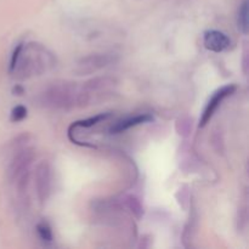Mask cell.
I'll return each mask as SVG.
<instances>
[{"instance_id": "obj_1", "label": "cell", "mask_w": 249, "mask_h": 249, "mask_svg": "<svg viewBox=\"0 0 249 249\" xmlns=\"http://www.w3.org/2000/svg\"><path fill=\"white\" fill-rule=\"evenodd\" d=\"M38 101L43 107L53 109H71L90 105V99L83 84L70 82L51 84L39 95Z\"/></svg>"}, {"instance_id": "obj_2", "label": "cell", "mask_w": 249, "mask_h": 249, "mask_svg": "<svg viewBox=\"0 0 249 249\" xmlns=\"http://www.w3.org/2000/svg\"><path fill=\"white\" fill-rule=\"evenodd\" d=\"M53 66V57L40 44H28L26 48L22 45L21 53L17 58L14 71L21 79L40 75Z\"/></svg>"}, {"instance_id": "obj_3", "label": "cell", "mask_w": 249, "mask_h": 249, "mask_svg": "<svg viewBox=\"0 0 249 249\" xmlns=\"http://www.w3.org/2000/svg\"><path fill=\"white\" fill-rule=\"evenodd\" d=\"M34 160L33 148L21 147L15 152L9 168H7V179L15 185L17 195L21 201H26L28 194V182L31 175V167Z\"/></svg>"}, {"instance_id": "obj_4", "label": "cell", "mask_w": 249, "mask_h": 249, "mask_svg": "<svg viewBox=\"0 0 249 249\" xmlns=\"http://www.w3.org/2000/svg\"><path fill=\"white\" fill-rule=\"evenodd\" d=\"M34 186L39 202L44 204L50 197L51 186H53L51 167L46 160H43L36 165L34 172Z\"/></svg>"}, {"instance_id": "obj_5", "label": "cell", "mask_w": 249, "mask_h": 249, "mask_svg": "<svg viewBox=\"0 0 249 249\" xmlns=\"http://www.w3.org/2000/svg\"><path fill=\"white\" fill-rule=\"evenodd\" d=\"M112 62H114V55H111V53H92L87 57H83L77 63V67L74 68V71L79 75L91 74V73L107 67Z\"/></svg>"}, {"instance_id": "obj_6", "label": "cell", "mask_w": 249, "mask_h": 249, "mask_svg": "<svg viewBox=\"0 0 249 249\" xmlns=\"http://www.w3.org/2000/svg\"><path fill=\"white\" fill-rule=\"evenodd\" d=\"M235 91H236V85L230 84V85H225V87L220 88V89L216 90V91L214 92L213 96L211 97V100H209L208 104H207L206 108H204L203 111V114H202L201 117V122H199V126H201V128L206 126L207 124L211 122V119L213 118V116L215 114L216 109L219 108L221 102H223L226 97L232 95Z\"/></svg>"}, {"instance_id": "obj_7", "label": "cell", "mask_w": 249, "mask_h": 249, "mask_svg": "<svg viewBox=\"0 0 249 249\" xmlns=\"http://www.w3.org/2000/svg\"><path fill=\"white\" fill-rule=\"evenodd\" d=\"M204 46L213 53H223L231 45V40L225 33L219 31H208L203 36Z\"/></svg>"}, {"instance_id": "obj_8", "label": "cell", "mask_w": 249, "mask_h": 249, "mask_svg": "<svg viewBox=\"0 0 249 249\" xmlns=\"http://www.w3.org/2000/svg\"><path fill=\"white\" fill-rule=\"evenodd\" d=\"M153 121V117L151 114H139V116L130 117V118L123 119V121H119L109 129L111 134H119L123 133V131L128 130V129L133 128V126L140 125V124L148 123V122Z\"/></svg>"}, {"instance_id": "obj_9", "label": "cell", "mask_w": 249, "mask_h": 249, "mask_svg": "<svg viewBox=\"0 0 249 249\" xmlns=\"http://www.w3.org/2000/svg\"><path fill=\"white\" fill-rule=\"evenodd\" d=\"M237 23L238 29L246 36L248 33V0H243L240 9H238Z\"/></svg>"}, {"instance_id": "obj_10", "label": "cell", "mask_w": 249, "mask_h": 249, "mask_svg": "<svg viewBox=\"0 0 249 249\" xmlns=\"http://www.w3.org/2000/svg\"><path fill=\"white\" fill-rule=\"evenodd\" d=\"M109 117L108 113H102L99 114V116L91 117V118H88L85 121H80V122H75L71 128H77V126H80V128H90V126L95 125V124L100 123L101 121H105Z\"/></svg>"}, {"instance_id": "obj_11", "label": "cell", "mask_w": 249, "mask_h": 249, "mask_svg": "<svg viewBox=\"0 0 249 249\" xmlns=\"http://www.w3.org/2000/svg\"><path fill=\"white\" fill-rule=\"evenodd\" d=\"M36 232H38L39 237L44 242H51L53 241V231H51V228L46 223H39L36 225Z\"/></svg>"}, {"instance_id": "obj_12", "label": "cell", "mask_w": 249, "mask_h": 249, "mask_svg": "<svg viewBox=\"0 0 249 249\" xmlns=\"http://www.w3.org/2000/svg\"><path fill=\"white\" fill-rule=\"evenodd\" d=\"M125 202H126V206H128L129 209L135 214L136 218H140V216L142 215V207H141L140 202H139L138 198H135V197L133 196H129L126 197Z\"/></svg>"}, {"instance_id": "obj_13", "label": "cell", "mask_w": 249, "mask_h": 249, "mask_svg": "<svg viewBox=\"0 0 249 249\" xmlns=\"http://www.w3.org/2000/svg\"><path fill=\"white\" fill-rule=\"evenodd\" d=\"M27 117V108L24 106H21V105H18V106L14 107L11 111V121L12 122H21L23 121L24 118Z\"/></svg>"}, {"instance_id": "obj_14", "label": "cell", "mask_w": 249, "mask_h": 249, "mask_svg": "<svg viewBox=\"0 0 249 249\" xmlns=\"http://www.w3.org/2000/svg\"><path fill=\"white\" fill-rule=\"evenodd\" d=\"M21 49H22V44H18V45H17V48L14 50V53H12L11 62H10V71H11V72L14 71L15 66H16L17 58H18L19 53H21Z\"/></svg>"}, {"instance_id": "obj_15", "label": "cell", "mask_w": 249, "mask_h": 249, "mask_svg": "<svg viewBox=\"0 0 249 249\" xmlns=\"http://www.w3.org/2000/svg\"><path fill=\"white\" fill-rule=\"evenodd\" d=\"M14 94L15 95H22L23 94V88H22L21 85H16V87L14 88Z\"/></svg>"}]
</instances>
